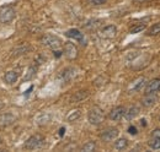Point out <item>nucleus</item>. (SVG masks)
I'll return each mask as SVG.
<instances>
[{"instance_id": "obj_1", "label": "nucleus", "mask_w": 160, "mask_h": 152, "mask_svg": "<svg viewBox=\"0 0 160 152\" xmlns=\"http://www.w3.org/2000/svg\"><path fill=\"white\" fill-rule=\"evenodd\" d=\"M88 119L89 123L92 125H100L101 123L105 120V113L100 107H94L90 109V112L88 114Z\"/></svg>"}, {"instance_id": "obj_2", "label": "nucleus", "mask_w": 160, "mask_h": 152, "mask_svg": "<svg viewBox=\"0 0 160 152\" xmlns=\"http://www.w3.org/2000/svg\"><path fill=\"white\" fill-rule=\"evenodd\" d=\"M43 144H44V137L40 134H35L26 140L23 147L26 150H36V149H40Z\"/></svg>"}, {"instance_id": "obj_3", "label": "nucleus", "mask_w": 160, "mask_h": 152, "mask_svg": "<svg viewBox=\"0 0 160 152\" xmlns=\"http://www.w3.org/2000/svg\"><path fill=\"white\" fill-rule=\"evenodd\" d=\"M41 43H42L43 45H46V47L53 49V50L58 49L60 47V44H62L59 38L53 36V35H46V36H43V37L41 38Z\"/></svg>"}, {"instance_id": "obj_4", "label": "nucleus", "mask_w": 160, "mask_h": 152, "mask_svg": "<svg viewBox=\"0 0 160 152\" xmlns=\"http://www.w3.org/2000/svg\"><path fill=\"white\" fill-rule=\"evenodd\" d=\"M15 10L11 6H4L0 9V23H9L15 19Z\"/></svg>"}, {"instance_id": "obj_5", "label": "nucleus", "mask_w": 160, "mask_h": 152, "mask_svg": "<svg viewBox=\"0 0 160 152\" xmlns=\"http://www.w3.org/2000/svg\"><path fill=\"white\" fill-rule=\"evenodd\" d=\"M75 75H77V70L74 68H67L60 71L58 78L62 83H67V82H70L75 77Z\"/></svg>"}, {"instance_id": "obj_6", "label": "nucleus", "mask_w": 160, "mask_h": 152, "mask_svg": "<svg viewBox=\"0 0 160 152\" xmlns=\"http://www.w3.org/2000/svg\"><path fill=\"white\" fill-rule=\"evenodd\" d=\"M117 33V27L113 26V25H108V26H105L100 30V37L105 38V39H112L115 38Z\"/></svg>"}, {"instance_id": "obj_7", "label": "nucleus", "mask_w": 160, "mask_h": 152, "mask_svg": "<svg viewBox=\"0 0 160 152\" xmlns=\"http://www.w3.org/2000/svg\"><path fill=\"white\" fill-rule=\"evenodd\" d=\"M118 134H120L118 129H116V128H108V129H106L103 133L101 134L100 137H101V140L108 142V141H112V140L117 139Z\"/></svg>"}, {"instance_id": "obj_8", "label": "nucleus", "mask_w": 160, "mask_h": 152, "mask_svg": "<svg viewBox=\"0 0 160 152\" xmlns=\"http://www.w3.org/2000/svg\"><path fill=\"white\" fill-rule=\"evenodd\" d=\"M16 118L15 115H12L11 113H4L0 114V126L2 128H6V126H10L15 123Z\"/></svg>"}, {"instance_id": "obj_9", "label": "nucleus", "mask_w": 160, "mask_h": 152, "mask_svg": "<svg viewBox=\"0 0 160 152\" xmlns=\"http://www.w3.org/2000/svg\"><path fill=\"white\" fill-rule=\"evenodd\" d=\"M64 54L68 59L74 60L75 58L78 57V49L73 43H67L64 45Z\"/></svg>"}, {"instance_id": "obj_10", "label": "nucleus", "mask_w": 160, "mask_h": 152, "mask_svg": "<svg viewBox=\"0 0 160 152\" xmlns=\"http://www.w3.org/2000/svg\"><path fill=\"white\" fill-rule=\"evenodd\" d=\"M124 113H126V108L122 107V106H120V107L113 108V109L110 112V115H108V116H110L111 120H113V121H118V120H121V119L123 118Z\"/></svg>"}, {"instance_id": "obj_11", "label": "nucleus", "mask_w": 160, "mask_h": 152, "mask_svg": "<svg viewBox=\"0 0 160 152\" xmlns=\"http://www.w3.org/2000/svg\"><path fill=\"white\" fill-rule=\"evenodd\" d=\"M158 99H159V97L157 93H145V96L142 99V104L144 107H152L158 102Z\"/></svg>"}, {"instance_id": "obj_12", "label": "nucleus", "mask_w": 160, "mask_h": 152, "mask_svg": "<svg viewBox=\"0 0 160 152\" xmlns=\"http://www.w3.org/2000/svg\"><path fill=\"white\" fill-rule=\"evenodd\" d=\"M160 91V78H154L145 86V93H157Z\"/></svg>"}, {"instance_id": "obj_13", "label": "nucleus", "mask_w": 160, "mask_h": 152, "mask_svg": "<svg viewBox=\"0 0 160 152\" xmlns=\"http://www.w3.org/2000/svg\"><path fill=\"white\" fill-rule=\"evenodd\" d=\"M67 37L69 38H73V39H75V40H78L79 43L81 44H85V37H84V33H81L79 30H77V28H72V30H69V31H67Z\"/></svg>"}, {"instance_id": "obj_14", "label": "nucleus", "mask_w": 160, "mask_h": 152, "mask_svg": "<svg viewBox=\"0 0 160 152\" xmlns=\"http://www.w3.org/2000/svg\"><path fill=\"white\" fill-rule=\"evenodd\" d=\"M145 83V77L144 76H140L138 77L131 86H129V92H136V91H139L140 88L144 86Z\"/></svg>"}, {"instance_id": "obj_15", "label": "nucleus", "mask_w": 160, "mask_h": 152, "mask_svg": "<svg viewBox=\"0 0 160 152\" xmlns=\"http://www.w3.org/2000/svg\"><path fill=\"white\" fill-rule=\"evenodd\" d=\"M31 50V47L28 45V44H21L19 47H16L14 50H12V55L14 57H19V55H22V54H26L27 52H30Z\"/></svg>"}, {"instance_id": "obj_16", "label": "nucleus", "mask_w": 160, "mask_h": 152, "mask_svg": "<svg viewBox=\"0 0 160 152\" xmlns=\"http://www.w3.org/2000/svg\"><path fill=\"white\" fill-rule=\"evenodd\" d=\"M89 97V92L88 91H78V92H75L73 97L70 98V102H73V103H77V102H81V101H84V99H86Z\"/></svg>"}, {"instance_id": "obj_17", "label": "nucleus", "mask_w": 160, "mask_h": 152, "mask_svg": "<svg viewBox=\"0 0 160 152\" xmlns=\"http://www.w3.org/2000/svg\"><path fill=\"white\" fill-rule=\"evenodd\" d=\"M138 114H139V108L136 107V106H133V107H131L128 111H126V113H124L123 116H124L127 120H132V119H134Z\"/></svg>"}, {"instance_id": "obj_18", "label": "nucleus", "mask_w": 160, "mask_h": 152, "mask_svg": "<svg viewBox=\"0 0 160 152\" xmlns=\"http://www.w3.org/2000/svg\"><path fill=\"white\" fill-rule=\"evenodd\" d=\"M4 80H5V82L9 83V85L15 83L16 80H18V73H16V71H8V73L5 74V76H4Z\"/></svg>"}, {"instance_id": "obj_19", "label": "nucleus", "mask_w": 160, "mask_h": 152, "mask_svg": "<svg viewBox=\"0 0 160 152\" xmlns=\"http://www.w3.org/2000/svg\"><path fill=\"white\" fill-rule=\"evenodd\" d=\"M127 146H128V140L124 139V137L118 139V140L115 142V145H113V147H115L116 150H118V151H122V150L127 149Z\"/></svg>"}, {"instance_id": "obj_20", "label": "nucleus", "mask_w": 160, "mask_h": 152, "mask_svg": "<svg viewBox=\"0 0 160 152\" xmlns=\"http://www.w3.org/2000/svg\"><path fill=\"white\" fill-rule=\"evenodd\" d=\"M80 115H81V111H80V109H74V111H72L70 113L68 114L67 120H68V121H75V120L79 119Z\"/></svg>"}, {"instance_id": "obj_21", "label": "nucleus", "mask_w": 160, "mask_h": 152, "mask_svg": "<svg viewBox=\"0 0 160 152\" xmlns=\"http://www.w3.org/2000/svg\"><path fill=\"white\" fill-rule=\"evenodd\" d=\"M36 71H37V68L36 66H30L28 68V70H27V73H26V75L23 76V81H28V80H31L33 76L36 75Z\"/></svg>"}, {"instance_id": "obj_22", "label": "nucleus", "mask_w": 160, "mask_h": 152, "mask_svg": "<svg viewBox=\"0 0 160 152\" xmlns=\"http://www.w3.org/2000/svg\"><path fill=\"white\" fill-rule=\"evenodd\" d=\"M159 33H160V22L153 25V26L148 30V32H147L148 36H155V35H159Z\"/></svg>"}, {"instance_id": "obj_23", "label": "nucleus", "mask_w": 160, "mask_h": 152, "mask_svg": "<svg viewBox=\"0 0 160 152\" xmlns=\"http://www.w3.org/2000/svg\"><path fill=\"white\" fill-rule=\"evenodd\" d=\"M149 147L153 149V150H160V139H157V137H153L149 142H148Z\"/></svg>"}, {"instance_id": "obj_24", "label": "nucleus", "mask_w": 160, "mask_h": 152, "mask_svg": "<svg viewBox=\"0 0 160 152\" xmlns=\"http://www.w3.org/2000/svg\"><path fill=\"white\" fill-rule=\"evenodd\" d=\"M96 149V144L94 142V141H89V142H86L84 146H82V151H85V152H91V151H94Z\"/></svg>"}, {"instance_id": "obj_25", "label": "nucleus", "mask_w": 160, "mask_h": 152, "mask_svg": "<svg viewBox=\"0 0 160 152\" xmlns=\"http://www.w3.org/2000/svg\"><path fill=\"white\" fill-rule=\"evenodd\" d=\"M144 28H145V25H143V23H140V25H136V26L131 27L129 33H132V35H134V33H139V32H142Z\"/></svg>"}, {"instance_id": "obj_26", "label": "nucleus", "mask_w": 160, "mask_h": 152, "mask_svg": "<svg viewBox=\"0 0 160 152\" xmlns=\"http://www.w3.org/2000/svg\"><path fill=\"white\" fill-rule=\"evenodd\" d=\"M99 25H100V21H99V20H91V21H89V22L85 25V28L92 30V28H96Z\"/></svg>"}, {"instance_id": "obj_27", "label": "nucleus", "mask_w": 160, "mask_h": 152, "mask_svg": "<svg viewBox=\"0 0 160 152\" xmlns=\"http://www.w3.org/2000/svg\"><path fill=\"white\" fill-rule=\"evenodd\" d=\"M106 1L107 0H88V2L91 5H103Z\"/></svg>"}, {"instance_id": "obj_28", "label": "nucleus", "mask_w": 160, "mask_h": 152, "mask_svg": "<svg viewBox=\"0 0 160 152\" xmlns=\"http://www.w3.org/2000/svg\"><path fill=\"white\" fill-rule=\"evenodd\" d=\"M128 133L132 134V135H136V134L138 133V130H137V128L136 126H133V125H131L129 128H128Z\"/></svg>"}, {"instance_id": "obj_29", "label": "nucleus", "mask_w": 160, "mask_h": 152, "mask_svg": "<svg viewBox=\"0 0 160 152\" xmlns=\"http://www.w3.org/2000/svg\"><path fill=\"white\" fill-rule=\"evenodd\" d=\"M152 137H157V139H160V129H155L152 131Z\"/></svg>"}, {"instance_id": "obj_30", "label": "nucleus", "mask_w": 160, "mask_h": 152, "mask_svg": "<svg viewBox=\"0 0 160 152\" xmlns=\"http://www.w3.org/2000/svg\"><path fill=\"white\" fill-rule=\"evenodd\" d=\"M147 1H150V0H133V2H137V4H142V2H147Z\"/></svg>"}, {"instance_id": "obj_31", "label": "nucleus", "mask_w": 160, "mask_h": 152, "mask_svg": "<svg viewBox=\"0 0 160 152\" xmlns=\"http://www.w3.org/2000/svg\"><path fill=\"white\" fill-rule=\"evenodd\" d=\"M64 131H65V129H64V128H62V129L59 130V135H60V136H63V134H64Z\"/></svg>"}, {"instance_id": "obj_32", "label": "nucleus", "mask_w": 160, "mask_h": 152, "mask_svg": "<svg viewBox=\"0 0 160 152\" xmlns=\"http://www.w3.org/2000/svg\"><path fill=\"white\" fill-rule=\"evenodd\" d=\"M2 108H4V103L0 101V109H2Z\"/></svg>"}, {"instance_id": "obj_33", "label": "nucleus", "mask_w": 160, "mask_h": 152, "mask_svg": "<svg viewBox=\"0 0 160 152\" xmlns=\"http://www.w3.org/2000/svg\"><path fill=\"white\" fill-rule=\"evenodd\" d=\"M140 121H142V125H145V119H142Z\"/></svg>"}, {"instance_id": "obj_34", "label": "nucleus", "mask_w": 160, "mask_h": 152, "mask_svg": "<svg viewBox=\"0 0 160 152\" xmlns=\"http://www.w3.org/2000/svg\"><path fill=\"white\" fill-rule=\"evenodd\" d=\"M0 144H1V137H0Z\"/></svg>"}]
</instances>
